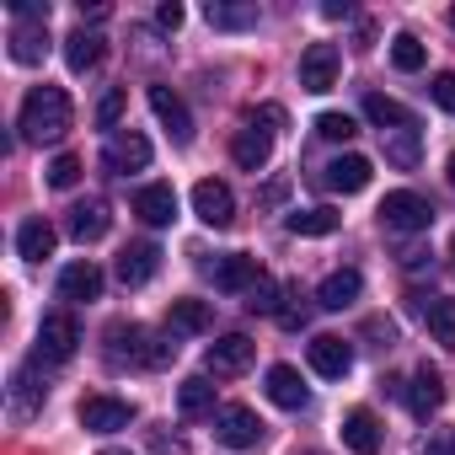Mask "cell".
I'll list each match as a JSON object with an SVG mask.
<instances>
[{
	"label": "cell",
	"instance_id": "cb8c5ba5",
	"mask_svg": "<svg viewBox=\"0 0 455 455\" xmlns=\"http://www.w3.org/2000/svg\"><path fill=\"white\" fill-rule=\"evenodd\" d=\"M54 225L44 220V214H33V220H22V231H17V252L28 258V263H44V258H54Z\"/></svg>",
	"mask_w": 455,
	"mask_h": 455
},
{
	"label": "cell",
	"instance_id": "e575fe53",
	"mask_svg": "<svg viewBox=\"0 0 455 455\" xmlns=\"http://www.w3.org/2000/svg\"><path fill=\"white\" fill-rule=\"evenodd\" d=\"M391 65L412 76V70H423V65H428V49H423L412 33H396V38H391Z\"/></svg>",
	"mask_w": 455,
	"mask_h": 455
},
{
	"label": "cell",
	"instance_id": "d590c367",
	"mask_svg": "<svg viewBox=\"0 0 455 455\" xmlns=\"http://www.w3.org/2000/svg\"><path fill=\"white\" fill-rule=\"evenodd\" d=\"M247 311H252V316H279V311H284V306H279V284H274L268 274L247 290Z\"/></svg>",
	"mask_w": 455,
	"mask_h": 455
},
{
	"label": "cell",
	"instance_id": "44dd1931",
	"mask_svg": "<svg viewBox=\"0 0 455 455\" xmlns=\"http://www.w3.org/2000/svg\"><path fill=\"white\" fill-rule=\"evenodd\" d=\"M263 391H268V402H274V407H284V412H300V407L311 402V391H306L300 370H290V364H274Z\"/></svg>",
	"mask_w": 455,
	"mask_h": 455
},
{
	"label": "cell",
	"instance_id": "7c38bea8",
	"mask_svg": "<svg viewBox=\"0 0 455 455\" xmlns=\"http://www.w3.org/2000/svg\"><path fill=\"white\" fill-rule=\"evenodd\" d=\"M300 86L316 92V97L338 86V49H332V44H311V49L300 54Z\"/></svg>",
	"mask_w": 455,
	"mask_h": 455
},
{
	"label": "cell",
	"instance_id": "484cf974",
	"mask_svg": "<svg viewBox=\"0 0 455 455\" xmlns=\"http://www.w3.org/2000/svg\"><path fill=\"white\" fill-rule=\"evenodd\" d=\"M380 150H386V161H391L396 172H412V166L423 161V140H418V124H407V129H391V134H380Z\"/></svg>",
	"mask_w": 455,
	"mask_h": 455
},
{
	"label": "cell",
	"instance_id": "ab89813d",
	"mask_svg": "<svg viewBox=\"0 0 455 455\" xmlns=\"http://www.w3.org/2000/svg\"><path fill=\"white\" fill-rule=\"evenodd\" d=\"M124 102H129V97H124V92H108V97H102V102H97V124H102V129H113V124H118V118H124Z\"/></svg>",
	"mask_w": 455,
	"mask_h": 455
},
{
	"label": "cell",
	"instance_id": "7a4b0ae2",
	"mask_svg": "<svg viewBox=\"0 0 455 455\" xmlns=\"http://www.w3.org/2000/svg\"><path fill=\"white\" fill-rule=\"evenodd\" d=\"M177 359V343L172 338H156V332H145L140 322H113L108 327V364H134V370H161V364H172Z\"/></svg>",
	"mask_w": 455,
	"mask_h": 455
},
{
	"label": "cell",
	"instance_id": "74e56055",
	"mask_svg": "<svg viewBox=\"0 0 455 455\" xmlns=\"http://www.w3.org/2000/svg\"><path fill=\"white\" fill-rule=\"evenodd\" d=\"M76 182H81V156H54L49 188H76Z\"/></svg>",
	"mask_w": 455,
	"mask_h": 455
},
{
	"label": "cell",
	"instance_id": "9c48e42d",
	"mask_svg": "<svg viewBox=\"0 0 455 455\" xmlns=\"http://www.w3.org/2000/svg\"><path fill=\"white\" fill-rule=\"evenodd\" d=\"M102 166L108 172H145L150 166V140L134 134V129H113L108 145H102Z\"/></svg>",
	"mask_w": 455,
	"mask_h": 455
},
{
	"label": "cell",
	"instance_id": "bcb514c9",
	"mask_svg": "<svg viewBox=\"0 0 455 455\" xmlns=\"http://www.w3.org/2000/svg\"><path fill=\"white\" fill-rule=\"evenodd\" d=\"M322 17H327V22H338V17H348V0H327V6H322Z\"/></svg>",
	"mask_w": 455,
	"mask_h": 455
},
{
	"label": "cell",
	"instance_id": "f5cc1de1",
	"mask_svg": "<svg viewBox=\"0 0 455 455\" xmlns=\"http://www.w3.org/2000/svg\"><path fill=\"white\" fill-rule=\"evenodd\" d=\"M450 252H455V242H450Z\"/></svg>",
	"mask_w": 455,
	"mask_h": 455
},
{
	"label": "cell",
	"instance_id": "c3c4849f",
	"mask_svg": "<svg viewBox=\"0 0 455 455\" xmlns=\"http://www.w3.org/2000/svg\"><path fill=\"white\" fill-rule=\"evenodd\" d=\"M444 177H450V188H455V150H450V166H444Z\"/></svg>",
	"mask_w": 455,
	"mask_h": 455
},
{
	"label": "cell",
	"instance_id": "4fadbf2b",
	"mask_svg": "<svg viewBox=\"0 0 455 455\" xmlns=\"http://www.w3.org/2000/svg\"><path fill=\"white\" fill-rule=\"evenodd\" d=\"M311 370L316 375H327V380H343L348 370H354V348L343 343V338H332V332H322V338H311Z\"/></svg>",
	"mask_w": 455,
	"mask_h": 455
},
{
	"label": "cell",
	"instance_id": "277c9868",
	"mask_svg": "<svg viewBox=\"0 0 455 455\" xmlns=\"http://www.w3.org/2000/svg\"><path fill=\"white\" fill-rule=\"evenodd\" d=\"M214 439L225 450H252L263 439V418L242 402H225V407H214Z\"/></svg>",
	"mask_w": 455,
	"mask_h": 455
},
{
	"label": "cell",
	"instance_id": "4316f807",
	"mask_svg": "<svg viewBox=\"0 0 455 455\" xmlns=\"http://www.w3.org/2000/svg\"><path fill=\"white\" fill-rule=\"evenodd\" d=\"M322 182H327L332 193H364V188H370V161H364V156H338V161L322 172Z\"/></svg>",
	"mask_w": 455,
	"mask_h": 455
},
{
	"label": "cell",
	"instance_id": "5bb4252c",
	"mask_svg": "<svg viewBox=\"0 0 455 455\" xmlns=\"http://www.w3.org/2000/svg\"><path fill=\"white\" fill-rule=\"evenodd\" d=\"M65 231H70L81 247H86V242H102V236L113 231V214H108V204H102V198H86V204H76V209H70Z\"/></svg>",
	"mask_w": 455,
	"mask_h": 455
},
{
	"label": "cell",
	"instance_id": "ac0fdd59",
	"mask_svg": "<svg viewBox=\"0 0 455 455\" xmlns=\"http://www.w3.org/2000/svg\"><path fill=\"white\" fill-rule=\"evenodd\" d=\"M12 60L17 65H44L49 60V22H12Z\"/></svg>",
	"mask_w": 455,
	"mask_h": 455
},
{
	"label": "cell",
	"instance_id": "836d02e7",
	"mask_svg": "<svg viewBox=\"0 0 455 455\" xmlns=\"http://www.w3.org/2000/svg\"><path fill=\"white\" fill-rule=\"evenodd\" d=\"M177 412H182V418H204V412H214V386H209L204 375H188V380L177 386Z\"/></svg>",
	"mask_w": 455,
	"mask_h": 455
},
{
	"label": "cell",
	"instance_id": "e0dca14e",
	"mask_svg": "<svg viewBox=\"0 0 455 455\" xmlns=\"http://www.w3.org/2000/svg\"><path fill=\"white\" fill-rule=\"evenodd\" d=\"M444 407V380H439V370H412V380H407V412L412 418H434Z\"/></svg>",
	"mask_w": 455,
	"mask_h": 455
},
{
	"label": "cell",
	"instance_id": "ffe728a7",
	"mask_svg": "<svg viewBox=\"0 0 455 455\" xmlns=\"http://www.w3.org/2000/svg\"><path fill=\"white\" fill-rule=\"evenodd\" d=\"M156 268H161V247H156V242H134V247H124V258H118V279H124L129 290L150 284Z\"/></svg>",
	"mask_w": 455,
	"mask_h": 455
},
{
	"label": "cell",
	"instance_id": "8fae6325",
	"mask_svg": "<svg viewBox=\"0 0 455 455\" xmlns=\"http://www.w3.org/2000/svg\"><path fill=\"white\" fill-rule=\"evenodd\" d=\"M209 279H214V290H231V295L242 290V295H247V290L263 279V268H258V258H247V252H225V258L209 263Z\"/></svg>",
	"mask_w": 455,
	"mask_h": 455
},
{
	"label": "cell",
	"instance_id": "d6986e66",
	"mask_svg": "<svg viewBox=\"0 0 455 455\" xmlns=\"http://www.w3.org/2000/svg\"><path fill=\"white\" fill-rule=\"evenodd\" d=\"M134 214H140L145 225H172V220H177V188H172V182L140 188V193H134Z\"/></svg>",
	"mask_w": 455,
	"mask_h": 455
},
{
	"label": "cell",
	"instance_id": "7bdbcfd3",
	"mask_svg": "<svg viewBox=\"0 0 455 455\" xmlns=\"http://www.w3.org/2000/svg\"><path fill=\"white\" fill-rule=\"evenodd\" d=\"M252 124H263L268 134H274V129H284V108H279V102H263V108L252 113Z\"/></svg>",
	"mask_w": 455,
	"mask_h": 455
},
{
	"label": "cell",
	"instance_id": "f907efd6",
	"mask_svg": "<svg viewBox=\"0 0 455 455\" xmlns=\"http://www.w3.org/2000/svg\"><path fill=\"white\" fill-rule=\"evenodd\" d=\"M102 455H129V450H102Z\"/></svg>",
	"mask_w": 455,
	"mask_h": 455
},
{
	"label": "cell",
	"instance_id": "d4e9b609",
	"mask_svg": "<svg viewBox=\"0 0 455 455\" xmlns=\"http://www.w3.org/2000/svg\"><path fill=\"white\" fill-rule=\"evenodd\" d=\"M102 54H108V38H102V33H86V28H81V33H70V38H65V65H70L76 76L97 70V65H102Z\"/></svg>",
	"mask_w": 455,
	"mask_h": 455
},
{
	"label": "cell",
	"instance_id": "f6af8a7d",
	"mask_svg": "<svg viewBox=\"0 0 455 455\" xmlns=\"http://www.w3.org/2000/svg\"><path fill=\"white\" fill-rule=\"evenodd\" d=\"M364 332H370V338H380V348H391V343H396V327H391V322H380V316H375Z\"/></svg>",
	"mask_w": 455,
	"mask_h": 455
},
{
	"label": "cell",
	"instance_id": "4dcf8cb0",
	"mask_svg": "<svg viewBox=\"0 0 455 455\" xmlns=\"http://www.w3.org/2000/svg\"><path fill=\"white\" fill-rule=\"evenodd\" d=\"M284 225H290V236H332L338 225H343V214L322 204V209H295Z\"/></svg>",
	"mask_w": 455,
	"mask_h": 455
},
{
	"label": "cell",
	"instance_id": "9a60e30c",
	"mask_svg": "<svg viewBox=\"0 0 455 455\" xmlns=\"http://www.w3.org/2000/svg\"><path fill=\"white\" fill-rule=\"evenodd\" d=\"M268 156H274V134H268V129H258V124L236 129V140H231V161H236L242 172H263Z\"/></svg>",
	"mask_w": 455,
	"mask_h": 455
},
{
	"label": "cell",
	"instance_id": "ee69618b",
	"mask_svg": "<svg viewBox=\"0 0 455 455\" xmlns=\"http://www.w3.org/2000/svg\"><path fill=\"white\" fill-rule=\"evenodd\" d=\"M428 455H455V428H439V434L428 439Z\"/></svg>",
	"mask_w": 455,
	"mask_h": 455
},
{
	"label": "cell",
	"instance_id": "3957f363",
	"mask_svg": "<svg viewBox=\"0 0 455 455\" xmlns=\"http://www.w3.org/2000/svg\"><path fill=\"white\" fill-rule=\"evenodd\" d=\"M380 225H386V231H396V236H418V231H428V225H434V204L423 193H412V188H396L380 204Z\"/></svg>",
	"mask_w": 455,
	"mask_h": 455
},
{
	"label": "cell",
	"instance_id": "83f0119b",
	"mask_svg": "<svg viewBox=\"0 0 455 455\" xmlns=\"http://www.w3.org/2000/svg\"><path fill=\"white\" fill-rule=\"evenodd\" d=\"M343 444H348L354 455H375V450H380V423H375L370 407H354V412L343 418Z\"/></svg>",
	"mask_w": 455,
	"mask_h": 455
},
{
	"label": "cell",
	"instance_id": "7402d4cb",
	"mask_svg": "<svg viewBox=\"0 0 455 455\" xmlns=\"http://www.w3.org/2000/svg\"><path fill=\"white\" fill-rule=\"evenodd\" d=\"M204 17L220 33H247V28H258V6H252V0H209Z\"/></svg>",
	"mask_w": 455,
	"mask_h": 455
},
{
	"label": "cell",
	"instance_id": "816d5d0a",
	"mask_svg": "<svg viewBox=\"0 0 455 455\" xmlns=\"http://www.w3.org/2000/svg\"><path fill=\"white\" fill-rule=\"evenodd\" d=\"M450 28H455V12H450Z\"/></svg>",
	"mask_w": 455,
	"mask_h": 455
},
{
	"label": "cell",
	"instance_id": "60d3db41",
	"mask_svg": "<svg viewBox=\"0 0 455 455\" xmlns=\"http://www.w3.org/2000/svg\"><path fill=\"white\" fill-rule=\"evenodd\" d=\"M150 450H156V455H188V439H177V434H166V428H150Z\"/></svg>",
	"mask_w": 455,
	"mask_h": 455
},
{
	"label": "cell",
	"instance_id": "b9f144b4",
	"mask_svg": "<svg viewBox=\"0 0 455 455\" xmlns=\"http://www.w3.org/2000/svg\"><path fill=\"white\" fill-rule=\"evenodd\" d=\"M182 17H188V12L177 6V0H161V6H156V22H161L166 33H177V28H182Z\"/></svg>",
	"mask_w": 455,
	"mask_h": 455
},
{
	"label": "cell",
	"instance_id": "8d00e7d4",
	"mask_svg": "<svg viewBox=\"0 0 455 455\" xmlns=\"http://www.w3.org/2000/svg\"><path fill=\"white\" fill-rule=\"evenodd\" d=\"M316 134H322V140H343V145H348V140L359 134V124H354L348 113H322V118H316Z\"/></svg>",
	"mask_w": 455,
	"mask_h": 455
},
{
	"label": "cell",
	"instance_id": "52a82bcc",
	"mask_svg": "<svg viewBox=\"0 0 455 455\" xmlns=\"http://www.w3.org/2000/svg\"><path fill=\"white\" fill-rule=\"evenodd\" d=\"M193 214L209 225V231H225V225L236 220V193L225 188V182H214V177H204L193 188Z\"/></svg>",
	"mask_w": 455,
	"mask_h": 455
},
{
	"label": "cell",
	"instance_id": "6da1fadb",
	"mask_svg": "<svg viewBox=\"0 0 455 455\" xmlns=\"http://www.w3.org/2000/svg\"><path fill=\"white\" fill-rule=\"evenodd\" d=\"M70 97H65V86H33L28 92V102H22V118H17V129H22V140L28 145H60L65 134H70Z\"/></svg>",
	"mask_w": 455,
	"mask_h": 455
},
{
	"label": "cell",
	"instance_id": "5b68a950",
	"mask_svg": "<svg viewBox=\"0 0 455 455\" xmlns=\"http://www.w3.org/2000/svg\"><path fill=\"white\" fill-rule=\"evenodd\" d=\"M76 348H81V327H76V316H70V311H49V316L38 322V359L65 364Z\"/></svg>",
	"mask_w": 455,
	"mask_h": 455
},
{
	"label": "cell",
	"instance_id": "2e32d148",
	"mask_svg": "<svg viewBox=\"0 0 455 455\" xmlns=\"http://www.w3.org/2000/svg\"><path fill=\"white\" fill-rule=\"evenodd\" d=\"M166 327H172V338H204L214 327V306L209 300H172L166 306Z\"/></svg>",
	"mask_w": 455,
	"mask_h": 455
},
{
	"label": "cell",
	"instance_id": "30bf717a",
	"mask_svg": "<svg viewBox=\"0 0 455 455\" xmlns=\"http://www.w3.org/2000/svg\"><path fill=\"white\" fill-rule=\"evenodd\" d=\"M150 113L161 118V129L172 134V145H188L193 140V113H188V102L172 86H150Z\"/></svg>",
	"mask_w": 455,
	"mask_h": 455
},
{
	"label": "cell",
	"instance_id": "603a6c76",
	"mask_svg": "<svg viewBox=\"0 0 455 455\" xmlns=\"http://www.w3.org/2000/svg\"><path fill=\"white\" fill-rule=\"evenodd\" d=\"M359 290H364L359 268H338V274H327V279H322L316 306H322V311H343V306H354V300H359Z\"/></svg>",
	"mask_w": 455,
	"mask_h": 455
},
{
	"label": "cell",
	"instance_id": "ba28073f",
	"mask_svg": "<svg viewBox=\"0 0 455 455\" xmlns=\"http://www.w3.org/2000/svg\"><path fill=\"white\" fill-rule=\"evenodd\" d=\"M252 359H258V343H252L247 332H225V338H214L209 354H204L209 375H242Z\"/></svg>",
	"mask_w": 455,
	"mask_h": 455
},
{
	"label": "cell",
	"instance_id": "f1b7e54d",
	"mask_svg": "<svg viewBox=\"0 0 455 455\" xmlns=\"http://www.w3.org/2000/svg\"><path fill=\"white\" fill-rule=\"evenodd\" d=\"M60 295L65 300H97L102 295V268L97 263H70L60 274Z\"/></svg>",
	"mask_w": 455,
	"mask_h": 455
},
{
	"label": "cell",
	"instance_id": "d6a6232c",
	"mask_svg": "<svg viewBox=\"0 0 455 455\" xmlns=\"http://www.w3.org/2000/svg\"><path fill=\"white\" fill-rule=\"evenodd\" d=\"M364 118H370L380 134H391V129H407V124H412V113H407L402 102L380 97V92H370V97H364Z\"/></svg>",
	"mask_w": 455,
	"mask_h": 455
},
{
	"label": "cell",
	"instance_id": "f546056e",
	"mask_svg": "<svg viewBox=\"0 0 455 455\" xmlns=\"http://www.w3.org/2000/svg\"><path fill=\"white\" fill-rule=\"evenodd\" d=\"M44 396H49V386H38V375L33 370H17L12 375V418H33L38 407H44Z\"/></svg>",
	"mask_w": 455,
	"mask_h": 455
},
{
	"label": "cell",
	"instance_id": "7dc6e473",
	"mask_svg": "<svg viewBox=\"0 0 455 455\" xmlns=\"http://www.w3.org/2000/svg\"><path fill=\"white\" fill-rule=\"evenodd\" d=\"M86 17H92V22H102V17H108V6H102V0H92V6L81 0V22H86Z\"/></svg>",
	"mask_w": 455,
	"mask_h": 455
},
{
	"label": "cell",
	"instance_id": "8992f818",
	"mask_svg": "<svg viewBox=\"0 0 455 455\" xmlns=\"http://www.w3.org/2000/svg\"><path fill=\"white\" fill-rule=\"evenodd\" d=\"M140 412H134V402H124V396H86L81 402V428L86 434H118V428H129Z\"/></svg>",
	"mask_w": 455,
	"mask_h": 455
},
{
	"label": "cell",
	"instance_id": "f35d334b",
	"mask_svg": "<svg viewBox=\"0 0 455 455\" xmlns=\"http://www.w3.org/2000/svg\"><path fill=\"white\" fill-rule=\"evenodd\" d=\"M428 97L444 108V113H455V70H444V76H434L428 81Z\"/></svg>",
	"mask_w": 455,
	"mask_h": 455
},
{
	"label": "cell",
	"instance_id": "681fc988",
	"mask_svg": "<svg viewBox=\"0 0 455 455\" xmlns=\"http://www.w3.org/2000/svg\"><path fill=\"white\" fill-rule=\"evenodd\" d=\"M295 455H322V450H295Z\"/></svg>",
	"mask_w": 455,
	"mask_h": 455
},
{
	"label": "cell",
	"instance_id": "1f68e13d",
	"mask_svg": "<svg viewBox=\"0 0 455 455\" xmlns=\"http://www.w3.org/2000/svg\"><path fill=\"white\" fill-rule=\"evenodd\" d=\"M423 327L434 332V343L455 348V300H444V295H428V300H423Z\"/></svg>",
	"mask_w": 455,
	"mask_h": 455
}]
</instances>
